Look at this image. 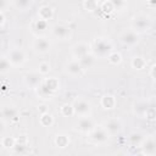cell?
Instances as JSON below:
<instances>
[{"label":"cell","instance_id":"2","mask_svg":"<svg viewBox=\"0 0 156 156\" xmlns=\"http://www.w3.org/2000/svg\"><path fill=\"white\" fill-rule=\"evenodd\" d=\"M113 50H115V45L112 40L107 37L104 35L95 37L90 41V52L99 60L106 58Z\"/></svg>","mask_w":156,"mask_h":156},{"label":"cell","instance_id":"7","mask_svg":"<svg viewBox=\"0 0 156 156\" xmlns=\"http://www.w3.org/2000/svg\"><path fill=\"white\" fill-rule=\"evenodd\" d=\"M30 49L37 55H48L52 50V39L50 35L34 37L30 43Z\"/></svg>","mask_w":156,"mask_h":156},{"label":"cell","instance_id":"42","mask_svg":"<svg viewBox=\"0 0 156 156\" xmlns=\"http://www.w3.org/2000/svg\"><path fill=\"white\" fill-rule=\"evenodd\" d=\"M0 149H1V146H0Z\"/></svg>","mask_w":156,"mask_h":156},{"label":"cell","instance_id":"15","mask_svg":"<svg viewBox=\"0 0 156 156\" xmlns=\"http://www.w3.org/2000/svg\"><path fill=\"white\" fill-rule=\"evenodd\" d=\"M140 154L145 156H155L156 155V138L154 134H147L144 135L140 145Z\"/></svg>","mask_w":156,"mask_h":156},{"label":"cell","instance_id":"31","mask_svg":"<svg viewBox=\"0 0 156 156\" xmlns=\"http://www.w3.org/2000/svg\"><path fill=\"white\" fill-rule=\"evenodd\" d=\"M11 69H12V66L9 62L6 55L5 56H0V76H4V74L10 73Z\"/></svg>","mask_w":156,"mask_h":156},{"label":"cell","instance_id":"18","mask_svg":"<svg viewBox=\"0 0 156 156\" xmlns=\"http://www.w3.org/2000/svg\"><path fill=\"white\" fill-rule=\"evenodd\" d=\"M150 106H151V102L147 99L135 100L132 105V113L138 118H144V116H145V113Z\"/></svg>","mask_w":156,"mask_h":156},{"label":"cell","instance_id":"32","mask_svg":"<svg viewBox=\"0 0 156 156\" xmlns=\"http://www.w3.org/2000/svg\"><path fill=\"white\" fill-rule=\"evenodd\" d=\"M60 115L62 117H72L74 116V112H73V106H72V102H65L60 106Z\"/></svg>","mask_w":156,"mask_h":156},{"label":"cell","instance_id":"19","mask_svg":"<svg viewBox=\"0 0 156 156\" xmlns=\"http://www.w3.org/2000/svg\"><path fill=\"white\" fill-rule=\"evenodd\" d=\"M52 143L57 149H61V150L67 149L71 145V135L66 132H58L54 135Z\"/></svg>","mask_w":156,"mask_h":156},{"label":"cell","instance_id":"40","mask_svg":"<svg viewBox=\"0 0 156 156\" xmlns=\"http://www.w3.org/2000/svg\"><path fill=\"white\" fill-rule=\"evenodd\" d=\"M5 129V122H2L1 119H0V132H2Z\"/></svg>","mask_w":156,"mask_h":156},{"label":"cell","instance_id":"5","mask_svg":"<svg viewBox=\"0 0 156 156\" xmlns=\"http://www.w3.org/2000/svg\"><path fill=\"white\" fill-rule=\"evenodd\" d=\"M87 141L93 146H104L110 140V134L105 130L102 124H96V127L89 132L87 135Z\"/></svg>","mask_w":156,"mask_h":156},{"label":"cell","instance_id":"12","mask_svg":"<svg viewBox=\"0 0 156 156\" xmlns=\"http://www.w3.org/2000/svg\"><path fill=\"white\" fill-rule=\"evenodd\" d=\"M50 23L46 21H43L40 18H38L37 16L32 18L30 23H29V30L33 34V37H44V35H49L50 33Z\"/></svg>","mask_w":156,"mask_h":156},{"label":"cell","instance_id":"29","mask_svg":"<svg viewBox=\"0 0 156 156\" xmlns=\"http://www.w3.org/2000/svg\"><path fill=\"white\" fill-rule=\"evenodd\" d=\"M108 2L113 7L115 12H123L128 10L129 6V0H108Z\"/></svg>","mask_w":156,"mask_h":156},{"label":"cell","instance_id":"41","mask_svg":"<svg viewBox=\"0 0 156 156\" xmlns=\"http://www.w3.org/2000/svg\"><path fill=\"white\" fill-rule=\"evenodd\" d=\"M143 1H147V0H143Z\"/></svg>","mask_w":156,"mask_h":156},{"label":"cell","instance_id":"33","mask_svg":"<svg viewBox=\"0 0 156 156\" xmlns=\"http://www.w3.org/2000/svg\"><path fill=\"white\" fill-rule=\"evenodd\" d=\"M99 0H83V7L88 12H95L99 7Z\"/></svg>","mask_w":156,"mask_h":156},{"label":"cell","instance_id":"23","mask_svg":"<svg viewBox=\"0 0 156 156\" xmlns=\"http://www.w3.org/2000/svg\"><path fill=\"white\" fill-rule=\"evenodd\" d=\"M146 66H147L146 58L141 55H134L130 58V67L135 71H143L146 68Z\"/></svg>","mask_w":156,"mask_h":156},{"label":"cell","instance_id":"39","mask_svg":"<svg viewBox=\"0 0 156 156\" xmlns=\"http://www.w3.org/2000/svg\"><path fill=\"white\" fill-rule=\"evenodd\" d=\"M5 21H6V17H5V12L0 11V28L5 24Z\"/></svg>","mask_w":156,"mask_h":156},{"label":"cell","instance_id":"13","mask_svg":"<svg viewBox=\"0 0 156 156\" xmlns=\"http://www.w3.org/2000/svg\"><path fill=\"white\" fill-rule=\"evenodd\" d=\"M102 127L110 134V136L119 135L124 130V123L119 117H112V118L106 119L102 123Z\"/></svg>","mask_w":156,"mask_h":156},{"label":"cell","instance_id":"25","mask_svg":"<svg viewBox=\"0 0 156 156\" xmlns=\"http://www.w3.org/2000/svg\"><path fill=\"white\" fill-rule=\"evenodd\" d=\"M28 144L29 143H28L27 135H20L16 138V144H15L12 151H15L17 154H22V152H24V150H27Z\"/></svg>","mask_w":156,"mask_h":156},{"label":"cell","instance_id":"20","mask_svg":"<svg viewBox=\"0 0 156 156\" xmlns=\"http://www.w3.org/2000/svg\"><path fill=\"white\" fill-rule=\"evenodd\" d=\"M100 106L105 111H111L115 110L117 106V98L113 94H104L100 98Z\"/></svg>","mask_w":156,"mask_h":156},{"label":"cell","instance_id":"27","mask_svg":"<svg viewBox=\"0 0 156 156\" xmlns=\"http://www.w3.org/2000/svg\"><path fill=\"white\" fill-rule=\"evenodd\" d=\"M15 144H16V138H15V136L5 135V136H1V138H0V146H1V149H4V150L11 151V150L13 149Z\"/></svg>","mask_w":156,"mask_h":156},{"label":"cell","instance_id":"35","mask_svg":"<svg viewBox=\"0 0 156 156\" xmlns=\"http://www.w3.org/2000/svg\"><path fill=\"white\" fill-rule=\"evenodd\" d=\"M98 10L101 11V12H102L104 15H106V16H110L111 13L115 12V10H113V7L111 6V4L108 2V0H105V1H102L101 4H99Z\"/></svg>","mask_w":156,"mask_h":156},{"label":"cell","instance_id":"22","mask_svg":"<svg viewBox=\"0 0 156 156\" xmlns=\"http://www.w3.org/2000/svg\"><path fill=\"white\" fill-rule=\"evenodd\" d=\"M34 0H11V6L18 12H26L32 9Z\"/></svg>","mask_w":156,"mask_h":156},{"label":"cell","instance_id":"38","mask_svg":"<svg viewBox=\"0 0 156 156\" xmlns=\"http://www.w3.org/2000/svg\"><path fill=\"white\" fill-rule=\"evenodd\" d=\"M155 71H156V63H152V65L149 67V72H147L149 77H150L152 80H155V78H156V76H155Z\"/></svg>","mask_w":156,"mask_h":156},{"label":"cell","instance_id":"24","mask_svg":"<svg viewBox=\"0 0 156 156\" xmlns=\"http://www.w3.org/2000/svg\"><path fill=\"white\" fill-rule=\"evenodd\" d=\"M55 123V117L51 112L46 111L43 113H39V124L45 128H51Z\"/></svg>","mask_w":156,"mask_h":156},{"label":"cell","instance_id":"36","mask_svg":"<svg viewBox=\"0 0 156 156\" xmlns=\"http://www.w3.org/2000/svg\"><path fill=\"white\" fill-rule=\"evenodd\" d=\"M155 117H156V111H155L154 105L151 104V106L147 108V111H146V113H145L144 118H145V119H147V121H150V122H154V121H155Z\"/></svg>","mask_w":156,"mask_h":156},{"label":"cell","instance_id":"4","mask_svg":"<svg viewBox=\"0 0 156 156\" xmlns=\"http://www.w3.org/2000/svg\"><path fill=\"white\" fill-rule=\"evenodd\" d=\"M51 39H55L57 41H68L72 39L73 35V29L69 24L65 22H57L50 27V33H49Z\"/></svg>","mask_w":156,"mask_h":156},{"label":"cell","instance_id":"17","mask_svg":"<svg viewBox=\"0 0 156 156\" xmlns=\"http://www.w3.org/2000/svg\"><path fill=\"white\" fill-rule=\"evenodd\" d=\"M41 79H43V76H41L38 71L27 72V73H24L23 77H22V82H23L24 87L28 88V89H32V90H34V89L38 87V84L40 83Z\"/></svg>","mask_w":156,"mask_h":156},{"label":"cell","instance_id":"21","mask_svg":"<svg viewBox=\"0 0 156 156\" xmlns=\"http://www.w3.org/2000/svg\"><path fill=\"white\" fill-rule=\"evenodd\" d=\"M55 16V10L52 6L50 5H41L38 10H37V17L43 20V21H46V22H50Z\"/></svg>","mask_w":156,"mask_h":156},{"label":"cell","instance_id":"26","mask_svg":"<svg viewBox=\"0 0 156 156\" xmlns=\"http://www.w3.org/2000/svg\"><path fill=\"white\" fill-rule=\"evenodd\" d=\"M96 57L91 54V52H88L87 55H84V56H82L80 58H78V61H79V63L85 68V69H88V68H91L94 65H95V62H96Z\"/></svg>","mask_w":156,"mask_h":156},{"label":"cell","instance_id":"16","mask_svg":"<svg viewBox=\"0 0 156 156\" xmlns=\"http://www.w3.org/2000/svg\"><path fill=\"white\" fill-rule=\"evenodd\" d=\"M88 52H90V41H84V40H79L77 43H74L71 49H69V54L71 57L73 58H80L82 56L87 55Z\"/></svg>","mask_w":156,"mask_h":156},{"label":"cell","instance_id":"11","mask_svg":"<svg viewBox=\"0 0 156 156\" xmlns=\"http://www.w3.org/2000/svg\"><path fill=\"white\" fill-rule=\"evenodd\" d=\"M96 122L91 116H83V117H78V119L74 122L73 124V129L74 132L82 134V135H87L89 132H91L95 127H96Z\"/></svg>","mask_w":156,"mask_h":156},{"label":"cell","instance_id":"28","mask_svg":"<svg viewBox=\"0 0 156 156\" xmlns=\"http://www.w3.org/2000/svg\"><path fill=\"white\" fill-rule=\"evenodd\" d=\"M144 135H145V134H143V133H140V132H132V133L128 135V138H127L128 144H129L130 146L139 147V145H140V143H141Z\"/></svg>","mask_w":156,"mask_h":156},{"label":"cell","instance_id":"14","mask_svg":"<svg viewBox=\"0 0 156 156\" xmlns=\"http://www.w3.org/2000/svg\"><path fill=\"white\" fill-rule=\"evenodd\" d=\"M0 119L5 123H15L20 119V111L12 105L0 106Z\"/></svg>","mask_w":156,"mask_h":156},{"label":"cell","instance_id":"37","mask_svg":"<svg viewBox=\"0 0 156 156\" xmlns=\"http://www.w3.org/2000/svg\"><path fill=\"white\" fill-rule=\"evenodd\" d=\"M11 5V1L10 0H0V11L5 12Z\"/></svg>","mask_w":156,"mask_h":156},{"label":"cell","instance_id":"1","mask_svg":"<svg viewBox=\"0 0 156 156\" xmlns=\"http://www.w3.org/2000/svg\"><path fill=\"white\" fill-rule=\"evenodd\" d=\"M60 89H61L60 78H57L55 76H51V77L44 76L43 79L40 80V83L38 84V87L34 89V91H35V95L38 96V99H40L43 101H50L56 98Z\"/></svg>","mask_w":156,"mask_h":156},{"label":"cell","instance_id":"10","mask_svg":"<svg viewBox=\"0 0 156 156\" xmlns=\"http://www.w3.org/2000/svg\"><path fill=\"white\" fill-rule=\"evenodd\" d=\"M73 106V112L74 116L77 117H83V116H91L93 113V104L90 102V100L85 99V98H77L73 100L72 102Z\"/></svg>","mask_w":156,"mask_h":156},{"label":"cell","instance_id":"8","mask_svg":"<svg viewBox=\"0 0 156 156\" xmlns=\"http://www.w3.org/2000/svg\"><path fill=\"white\" fill-rule=\"evenodd\" d=\"M140 34L133 30L132 28H124L118 34V41L121 45H123L127 49H133L140 44Z\"/></svg>","mask_w":156,"mask_h":156},{"label":"cell","instance_id":"34","mask_svg":"<svg viewBox=\"0 0 156 156\" xmlns=\"http://www.w3.org/2000/svg\"><path fill=\"white\" fill-rule=\"evenodd\" d=\"M37 71H38L43 77H44V76H48V74L51 72V63H50L49 61H41V62H39Z\"/></svg>","mask_w":156,"mask_h":156},{"label":"cell","instance_id":"30","mask_svg":"<svg viewBox=\"0 0 156 156\" xmlns=\"http://www.w3.org/2000/svg\"><path fill=\"white\" fill-rule=\"evenodd\" d=\"M106 58H107V61H108V63H110L111 66H119V65L123 62V56H122V54H121L119 51H116V50H113Z\"/></svg>","mask_w":156,"mask_h":156},{"label":"cell","instance_id":"6","mask_svg":"<svg viewBox=\"0 0 156 156\" xmlns=\"http://www.w3.org/2000/svg\"><path fill=\"white\" fill-rule=\"evenodd\" d=\"M6 57H7L9 62L11 63L12 68L23 67L28 61V54L21 46H13V48L9 49V51L6 54Z\"/></svg>","mask_w":156,"mask_h":156},{"label":"cell","instance_id":"9","mask_svg":"<svg viewBox=\"0 0 156 156\" xmlns=\"http://www.w3.org/2000/svg\"><path fill=\"white\" fill-rule=\"evenodd\" d=\"M85 72H87V69L79 63V61L77 58L71 57L63 65V73L66 76H68L69 78H73V79L82 78L85 74Z\"/></svg>","mask_w":156,"mask_h":156},{"label":"cell","instance_id":"3","mask_svg":"<svg viewBox=\"0 0 156 156\" xmlns=\"http://www.w3.org/2000/svg\"><path fill=\"white\" fill-rule=\"evenodd\" d=\"M129 28L135 30L136 33L145 34L151 30L152 28V18L150 15L144 13V12H138L133 15L129 20Z\"/></svg>","mask_w":156,"mask_h":156}]
</instances>
